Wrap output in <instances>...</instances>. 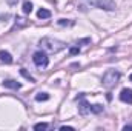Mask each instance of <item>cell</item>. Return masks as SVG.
Masks as SVG:
<instances>
[{
	"instance_id": "1",
	"label": "cell",
	"mask_w": 132,
	"mask_h": 131,
	"mask_svg": "<svg viewBox=\"0 0 132 131\" xmlns=\"http://www.w3.org/2000/svg\"><path fill=\"white\" fill-rule=\"evenodd\" d=\"M40 46L45 53H59L65 48V43L54 37H43L40 40Z\"/></svg>"
},
{
	"instance_id": "20",
	"label": "cell",
	"mask_w": 132,
	"mask_h": 131,
	"mask_svg": "<svg viewBox=\"0 0 132 131\" xmlns=\"http://www.w3.org/2000/svg\"><path fill=\"white\" fill-rule=\"evenodd\" d=\"M129 79H131V82H132V74H131V77H129Z\"/></svg>"
},
{
	"instance_id": "5",
	"label": "cell",
	"mask_w": 132,
	"mask_h": 131,
	"mask_svg": "<svg viewBox=\"0 0 132 131\" xmlns=\"http://www.w3.org/2000/svg\"><path fill=\"white\" fill-rule=\"evenodd\" d=\"M77 99H80V103H78V113L81 114V116H86V114H89L91 113V105L85 100L83 97V94L81 96H78Z\"/></svg>"
},
{
	"instance_id": "9",
	"label": "cell",
	"mask_w": 132,
	"mask_h": 131,
	"mask_svg": "<svg viewBox=\"0 0 132 131\" xmlns=\"http://www.w3.org/2000/svg\"><path fill=\"white\" fill-rule=\"evenodd\" d=\"M37 16H38V19H49V17H51V12H49L48 9H45V8H42V9H38V12H37Z\"/></svg>"
},
{
	"instance_id": "3",
	"label": "cell",
	"mask_w": 132,
	"mask_h": 131,
	"mask_svg": "<svg viewBox=\"0 0 132 131\" xmlns=\"http://www.w3.org/2000/svg\"><path fill=\"white\" fill-rule=\"evenodd\" d=\"M92 6L100 8V9H106V11H112L115 9V2L114 0H88Z\"/></svg>"
},
{
	"instance_id": "11",
	"label": "cell",
	"mask_w": 132,
	"mask_h": 131,
	"mask_svg": "<svg viewBox=\"0 0 132 131\" xmlns=\"http://www.w3.org/2000/svg\"><path fill=\"white\" fill-rule=\"evenodd\" d=\"M26 25H28V22H26L25 19L17 17V19H15V26H14V28H22V26H26Z\"/></svg>"
},
{
	"instance_id": "18",
	"label": "cell",
	"mask_w": 132,
	"mask_h": 131,
	"mask_svg": "<svg viewBox=\"0 0 132 131\" xmlns=\"http://www.w3.org/2000/svg\"><path fill=\"white\" fill-rule=\"evenodd\" d=\"M83 43H91V39H83V40H78V42H77V46H80V45H83Z\"/></svg>"
},
{
	"instance_id": "4",
	"label": "cell",
	"mask_w": 132,
	"mask_h": 131,
	"mask_svg": "<svg viewBox=\"0 0 132 131\" xmlns=\"http://www.w3.org/2000/svg\"><path fill=\"white\" fill-rule=\"evenodd\" d=\"M32 60H34V63L38 66V68H46L48 63H49V59H48L46 53H43V51H37V53H34Z\"/></svg>"
},
{
	"instance_id": "8",
	"label": "cell",
	"mask_w": 132,
	"mask_h": 131,
	"mask_svg": "<svg viewBox=\"0 0 132 131\" xmlns=\"http://www.w3.org/2000/svg\"><path fill=\"white\" fill-rule=\"evenodd\" d=\"M3 86L11 88V90H19L22 85H20L19 82H15V80H5V82H3Z\"/></svg>"
},
{
	"instance_id": "15",
	"label": "cell",
	"mask_w": 132,
	"mask_h": 131,
	"mask_svg": "<svg viewBox=\"0 0 132 131\" xmlns=\"http://www.w3.org/2000/svg\"><path fill=\"white\" fill-rule=\"evenodd\" d=\"M46 128H48V123H43V122L34 125V130H46Z\"/></svg>"
},
{
	"instance_id": "19",
	"label": "cell",
	"mask_w": 132,
	"mask_h": 131,
	"mask_svg": "<svg viewBox=\"0 0 132 131\" xmlns=\"http://www.w3.org/2000/svg\"><path fill=\"white\" fill-rule=\"evenodd\" d=\"M60 130H69V131H72V130H74V128H72V127H62Z\"/></svg>"
},
{
	"instance_id": "2",
	"label": "cell",
	"mask_w": 132,
	"mask_h": 131,
	"mask_svg": "<svg viewBox=\"0 0 132 131\" xmlns=\"http://www.w3.org/2000/svg\"><path fill=\"white\" fill-rule=\"evenodd\" d=\"M120 80V72L115 71V69H109L106 71V74L103 76V85L108 88V90H112Z\"/></svg>"
},
{
	"instance_id": "7",
	"label": "cell",
	"mask_w": 132,
	"mask_h": 131,
	"mask_svg": "<svg viewBox=\"0 0 132 131\" xmlns=\"http://www.w3.org/2000/svg\"><path fill=\"white\" fill-rule=\"evenodd\" d=\"M0 60H2L3 63H6V65L12 63V57H11V54H9L8 51H0Z\"/></svg>"
},
{
	"instance_id": "6",
	"label": "cell",
	"mask_w": 132,
	"mask_h": 131,
	"mask_svg": "<svg viewBox=\"0 0 132 131\" xmlns=\"http://www.w3.org/2000/svg\"><path fill=\"white\" fill-rule=\"evenodd\" d=\"M120 100L125 102V103H132V90H129V88L121 90V93H120Z\"/></svg>"
},
{
	"instance_id": "12",
	"label": "cell",
	"mask_w": 132,
	"mask_h": 131,
	"mask_svg": "<svg viewBox=\"0 0 132 131\" xmlns=\"http://www.w3.org/2000/svg\"><path fill=\"white\" fill-rule=\"evenodd\" d=\"M103 111V105H100V103H95V105H91V113H94V114H98Z\"/></svg>"
},
{
	"instance_id": "10",
	"label": "cell",
	"mask_w": 132,
	"mask_h": 131,
	"mask_svg": "<svg viewBox=\"0 0 132 131\" xmlns=\"http://www.w3.org/2000/svg\"><path fill=\"white\" fill-rule=\"evenodd\" d=\"M31 11H32V3H31L29 0H26V2L23 3V12H25V14H29Z\"/></svg>"
},
{
	"instance_id": "14",
	"label": "cell",
	"mask_w": 132,
	"mask_h": 131,
	"mask_svg": "<svg viewBox=\"0 0 132 131\" xmlns=\"http://www.w3.org/2000/svg\"><path fill=\"white\" fill-rule=\"evenodd\" d=\"M20 72H22V76H23V77H26L28 80H31V82H35V79H34L32 76H31V74L26 71V69H20Z\"/></svg>"
},
{
	"instance_id": "17",
	"label": "cell",
	"mask_w": 132,
	"mask_h": 131,
	"mask_svg": "<svg viewBox=\"0 0 132 131\" xmlns=\"http://www.w3.org/2000/svg\"><path fill=\"white\" fill-rule=\"evenodd\" d=\"M59 25H62V26H65V25H74V22H68L65 19H60L59 20Z\"/></svg>"
},
{
	"instance_id": "16",
	"label": "cell",
	"mask_w": 132,
	"mask_h": 131,
	"mask_svg": "<svg viewBox=\"0 0 132 131\" xmlns=\"http://www.w3.org/2000/svg\"><path fill=\"white\" fill-rule=\"evenodd\" d=\"M78 53H80V48H78V46H72V48L69 49V54H71V56H77Z\"/></svg>"
},
{
	"instance_id": "13",
	"label": "cell",
	"mask_w": 132,
	"mask_h": 131,
	"mask_svg": "<svg viewBox=\"0 0 132 131\" xmlns=\"http://www.w3.org/2000/svg\"><path fill=\"white\" fill-rule=\"evenodd\" d=\"M48 99H49V94H46V93H38L35 96V100L37 102H43V100H48Z\"/></svg>"
}]
</instances>
